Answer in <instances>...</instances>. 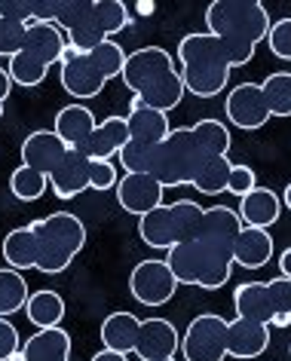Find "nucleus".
Returning a JSON list of instances; mask_svg holds the SVG:
<instances>
[{
  "instance_id": "f257e3e1",
  "label": "nucleus",
  "mask_w": 291,
  "mask_h": 361,
  "mask_svg": "<svg viewBox=\"0 0 291 361\" xmlns=\"http://www.w3.org/2000/svg\"><path fill=\"white\" fill-rule=\"evenodd\" d=\"M230 129L221 120H199L184 129H172L169 138L157 147H132L120 150V166L126 171L157 178L162 187H196L206 196L227 193L233 162L230 153Z\"/></svg>"
},
{
  "instance_id": "f03ea898",
  "label": "nucleus",
  "mask_w": 291,
  "mask_h": 361,
  "mask_svg": "<svg viewBox=\"0 0 291 361\" xmlns=\"http://www.w3.org/2000/svg\"><path fill=\"white\" fill-rule=\"evenodd\" d=\"M242 230V221L236 209L215 205L206 209L203 224L187 242L166 251V267L178 285L203 288V291H218L230 282L233 273V245Z\"/></svg>"
},
{
  "instance_id": "7ed1b4c3",
  "label": "nucleus",
  "mask_w": 291,
  "mask_h": 361,
  "mask_svg": "<svg viewBox=\"0 0 291 361\" xmlns=\"http://www.w3.org/2000/svg\"><path fill=\"white\" fill-rule=\"evenodd\" d=\"M251 43H236L215 34H187L178 43V71L184 80V92L196 98H215L230 83L233 68H242L254 59Z\"/></svg>"
},
{
  "instance_id": "20e7f679",
  "label": "nucleus",
  "mask_w": 291,
  "mask_h": 361,
  "mask_svg": "<svg viewBox=\"0 0 291 361\" xmlns=\"http://www.w3.org/2000/svg\"><path fill=\"white\" fill-rule=\"evenodd\" d=\"M123 83L138 98L141 104L153 111H175L184 98V80H181L178 65L162 47H141L126 56L123 65Z\"/></svg>"
},
{
  "instance_id": "39448f33",
  "label": "nucleus",
  "mask_w": 291,
  "mask_h": 361,
  "mask_svg": "<svg viewBox=\"0 0 291 361\" xmlns=\"http://www.w3.org/2000/svg\"><path fill=\"white\" fill-rule=\"evenodd\" d=\"M56 25L74 52H89L98 43L132 25V13L123 0H59Z\"/></svg>"
},
{
  "instance_id": "423d86ee",
  "label": "nucleus",
  "mask_w": 291,
  "mask_h": 361,
  "mask_svg": "<svg viewBox=\"0 0 291 361\" xmlns=\"http://www.w3.org/2000/svg\"><path fill=\"white\" fill-rule=\"evenodd\" d=\"M59 65H61V71H59L61 89H65L71 98H83L86 102V98H95L102 92L114 77L123 74L126 52L120 43H114V40L98 43V47L89 52H74L68 47L65 59H61Z\"/></svg>"
},
{
  "instance_id": "0eeeda50",
  "label": "nucleus",
  "mask_w": 291,
  "mask_h": 361,
  "mask_svg": "<svg viewBox=\"0 0 291 361\" xmlns=\"http://www.w3.org/2000/svg\"><path fill=\"white\" fill-rule=\"evenodd\" d=\"M37 239V264L34 269L47 276H59L74 264V257L86 245V224L71 212H52L31 224Z\"/></svg>"
},
{
  "instance_id": "6e6552de",
  "label": "nucleus",
  "mask_w": 291,
  "mask_h": 361,
  "mask_svg": "<svg viewBox=\"0 0 291 361\" xmlns=\"http://www.w3.org/2000/svg\"><path fill=\"white\" fill-rule=\"evenodd\" d=\"M206 25L215 37L258 47L270 34V13L258 0H215L206 10Z\"/></svg>"
},
{
  "instance_id": "1a4fd4ad",
  "label": "nucleus",
  "mask_w": 291,
  "mask_h": 361,
  "mask_svg": "<svg viewBox=\"0 0 291 361\" xmlns=\"http://www.w3.org/2000/svg\"><path fill=\"white\" fill-rule=\"evenodd\" d=\"M206 209L196 205L194 200H178V202H162L160 209H153L138 218V236L144 245L150 248H175L181 242H187L203 224Z\"/></svg>"
},
{
  "instance_id": "9d476101",
  "label": "nucleus",
  "mask_w": 291,
  "mask_h": 361,
  "mask_svg": "<svg viewBox=\"0 0 291 361\" xmlns=\"http://www.w3.org/2000/svg\"><path fill=\"white\" fill-rule=\"evenodd\" d=\"M233 310L236 319H249L270 328L276 312H291V282L285 276L273 282H242L233 291Z\"/></svg>"
},
{
  "instance_id": "9b49d317",
  "label": "nucleus",
  "mask_w": 291,
  "mask_h": 361,
  "mask_svg": "<svg viewBox=\"0 0 291 361\" xmlns=\"http://www.w3.org/2000/svg\"><path fill=\"white\" fill-rule=\"evenodd\" d=\"M184 361H224L230 355V322L218 312H203L187 324L181 337Z\"/></svg>"
},
{
  "instance_id": "f8f14e48",
  "label": "nucleus",
  "mask_w": 291,
  "mask_h": 361,
  "mask_svg": "<svg viewBox=\"0 0 291 361\" xmlns=\"http://www.w3.org/2000/svg\"><path fill=\"white\" fill-rule=\"evenodd\" d=\"M129 291L132 297L138 300L141 306H150V310H157V306H166L172 297L178 291V279L172 276V269L166 267V260H141V264H135L132 276H129Z\"/></svg>"
},
{
  "instance_id": "ddd939ff",
  "label": "nucleus",
  "mask_w": 291,
  "mask_h": 361,
  "mask_svg": "<svg viewBox=\"0 0 291 361\" xmlns=\"http://www.w3.org/2000/svg\"><path fill=\"white\" fill-rule=\"evenodd\" d=\"M224 114L236 129H245V132H254V129H261V126H267L273 120L261 83H239L236 86L233 92L227 95Z\"/></svg>"
},
{
  "instance_id": "4468645a",
  "label": "nucleus",
  "mask_w": 291,
  "mask_h": 361,
  "mask_svg": "<svg viewBox=\"0 0 291 361\" xmlns=\"http://www.w3.org/2000/svg\"><path fill=\"white\" fill-rule=\"evenodd\" d=\"M181 349V334L175 331V324L169 319H144L138 324V337H135V355L141 361H160V358H175V352Z\"/></svg>"
},
{
  "instance_id": "2eb2a0df",
  "label": "nucleus",
  "mask_w": 291,
  "mask_h": 361,
  "mask_svg": "<svg viewBox=\"0 0 291 361\" xmlns=\"http://www.w3.org/2000/svg\"><path fill=\"white\" fill-rule=\"evenodd\" d=\"M117 202L123 205V212L129 214H148L153 209H160L162 205V190L166 187L160 184L157 178L150 175H141V171H126V175L117 180Z\"/></svg>"
},
{
  "instance_id": "dca6fc26",
  "label": "nucleus",
  "mask_w": 291,
  "mask_h": 361,
  "mask_svg": "<svg viewBox=\"0 0 291 361\" xmlns=\"http://www.w3.org/2000/svg\"><path fill=\"white\" fill-rule=\"evenodd\" d=\"M19 52L31 56L34 61H40L43 68H52L65 59L68 37L61 34V28L56 22H31L28 28H25V43H22Z\"/></svg>"
},
{
  "instance_id": "f3484780",
  "label": "nucleus",
  "mask_w": 291,
  "mask_h": 361,
  "mask_svg": "<svg viewBox=\"0 0 291 361\" xmlns=\"http://www.w3.org/2000/svg\"><path fill=\"white\" fill-rule=\"evenodd\" d=\"M126 126H129V144L132 147H157V144L166 141L169 132H172L169 116L162 111H153V107L141 104L138 98H132Z\"/></svg>"
},
{
  "instance_id": "a211bd4d",
  "label": "nucleus",
  "mask_w": 291,
  "mask_h": 361,
  "mask_svg": "<svg viewBox=\"0 0 291 361\" xmlns=\"http://www.w3.org/2000/svg\"><path fill=\"white\" fill-rule=\"evenodd\" d=\"M65 141L59 138L52 129H37V132H31L28 138L22 141V166H28V169H37L43 171V175H52L56 171V166L61 159H65Z\"/></svg>"
},
{
  "instance_id": "6ab92c4d",
  "label": "nucleus",
  "mask_w": 291,
  "mask_h": 361,
  "mask_svg": "<svg viewBox=\"0 0 291 361\" xmlns=\"http://www.w3.org/2000/svg\"><path fill=\"white\" fill-rule=\"evenodd\" d=\"M49 190L59 200H74L83 190H89V157L80 150H68L65 159L49 175Z\"/></svg>"
},
{
  "instance_id": "aec40b11",
  "label": "nucleus",
  "mask_w": 291,
  "mask_h": 361,
  "mask_svg": "<svg viewBox=\"0 0 291 361\" xmlns=\"http://www.w3.org/2000/svg\"><path fill=\"white\" fill-rule=\"evenodd\" d=\"M129 144V126L126 116H107V120L95 123V132L89 135V141L83 144V150L89 159H111L120 157V150Z\"/></svg>"
},
{
  "instance_id": "412c9836",
  "label": "nucleus",
  "mask_w": 291,
  "mask_h": 361,
  "mask_svg": "<svg viewBox=\"0 0 291 361\" xmlns=\"http://www.w3.org/2000/svg\"><path fill=\"white\" fill-rule=\"evenodd\" d=\"M236 214H239L242 227H261V230H267V227H273V224L279 221L282 200L270 190V187H254L251 193H245L242 200H239V209H236Z\"/></svg>"
},
{
  "instance_id": "4be33fe9",
  "label": "nucleus",
  "mask_w": 291,
  "mask_h": 361,
  "mask_svg": "<svg viewBox=\"0 0 291 361\" xmlns=\"http://www.w3.org/2000/svg\"><path fill=\"white\" fill-rule=\"evenodd\" d=\"M52 132L65 141L68 150H83V144L89 141V135L95 132V114L86 104H68L56 114V126Z\"/></svg>"
},
{
  "instance_id": "5701e85b",
  "label": "nucleus",
  "mask_w": 291,
  "mask_h": 361,
  "mask_svg": "<svg viewBox=\"0 0 291 361\" xmlns=\"http://www.w3.org/2000/svg\"><path fill=\"white\" fill-rule=\"evenodd\" d=\"M273 257V236L261 227H242L233 245V264L242 269H261Z\"/></svg>"
},
{
  "instance_id": "b1692460",
  "label": "nucleus",
  "mask_w": 291,
  "mask_h": 361,
  "mask_svg": "<svg viewBox=\"0 0 291 361\" xmlns=\"http://www.w3.org/2000/svg\"><path fill=\"white\" fill-rule=\"evenodd\" d=\"M19 352L25 361H71V334L65 328H40Z\"/></svg>"
},
{
  "instance_id": "393cba45",
  "label": "nucleus",
  "mask_w": 291,
  "mask_h": 361,
  "mask_svg": "<svg viewBox=\"0 0 291 361\" xmlns=\"http://www.w3.org/2000/svg\"><path fill=\"white\" fill-rule=\"evenodd\" d=\"M270 346V328L249 319H233L230 322V358H261Z\"/></svg>"
},
{
  "instance_id": "a878e982",
  "label": "nucleus",
  "mask_w": 291,
  "mask_h": 361,
  "mask_svg": "<svg viewBox=\"0 0 291 361\" xmlns=\"http://www.w3.org/2000/svg\"><path fill=\"white\" fill-rule=\"evenodd\" d=\"M138 324L141 319H135L132 312H111L107 319L102 322V343L105 349H114V352H129L135 349V337H138Z\"/></svg>"
},
{
  "instance_id": "bb28decb",
  "label": "nucleus",
  "mask_w": 291,
  "mask_h": 361,
  "mask_svg": "<svg viewBox=\"0 0 291 361\" xmlns=\"http://www.w3.org/2000/svg\"><path fill=\"white\" fill-rule=\"evenodd\" d=\"M4 260L6 267L19 269V273H25V269H34V264H37V239H34V230L31 224L28 227H16L6 233L4 239Z\"/></svg>"
},
{
  "instance_id": "cd10ccee",
  "label": "nucleus",
  "mask_w": 291,
  "mask_h": 361,
  "mask_svg": "<svg viewBox=\"0 0 291 361\" xmlns=\"http://www.w3.org/2000/svg\"><path fill=\"white\" fill-rule=\"evenodd\" d=\"M25 315L34 328H59L65 319V300L56 291H31L28 303H25Z\"/></svg>"
},
{
  "instance_id": "c85d7f7f",
  "label": "nucleus",
  "mask_w": 291,
  "mask_h": 361,
  "mask_svg": "<svg viewBox=\"0 0 291 361\" xmlns=\"http://www.w3.org/2000/svg\"><path fill=\"white\" fill-rule=\"evenodd\" d=\"M31 297V288L25 276L13 267L0 269V319H10L13 312H22Z\"/></svg>"
},
{
  "instance_id": "c756f323",
  "label": "nucleus",
  "mask_w": 291,
  "mask_h": 361,
  "mask_svg": "<svg viewBox=\"0 0 291 361\" xmlns=\"http://www.w3.org/2000/svg\"><path fill=\"white\" fill-rule=\"evenodd\" d=\"M10 190H13L16 200L34 202V200H40V196L49 190V178L43 175V171H37V169L19 166L13 171V178H10Z\"/></svg>"
},
{
  "instance_id": "7c9ffc66",
  "label": "nucleus",
  "mask_w": 291,
  "mask_h": 361,
  "mask_svg": "<svg viewBox=\"0 0 291 361\" xmlns=\"http://www.w3.org/2000/svg\"><path fill=\"white\" fill-rule=\"evenodd\" d=\"M263 98L270 104L273 116H291V74L288 71H276L261 83Z\"/></svg>"
},
{
  "instance_id": "2f4dec72",
  "label": "nucleus",
  "mask_w": 291,
  "mask_h": 361,
  "mask_svg": "<svg viewBox=\"0 0 291 361\" xmlns=\"http://www.w3.org/2000/svg\"><path fill=\"white\" fill-rule=\"evenodd\" d=\"M6 74H10L13 83H19L25 89H34L47 80L49 68H43L40 61H34L31 56H25V52H16V56L10 59V65H6Z\"/></svg>"
},
{
  "instance_id": "473e14b6",
  "label": "nucleus",
  "mask_w": 291,
  "mask_h": 361,
  "mask_svg": "<svg viewBox=\"0 0 291 361\" xmlns=\"http://www.w3.org/2000/svg\"><path fill=\"white\" fill-rule=\"evenodd\" d=\"M267 47H270V52L276 59L291 61V16H288V19H279V22L270 25Z\"/></svg>"
},
{
  "instance_id": "72a5a7b5",
  "label": "nucleus",
  "mask_w": 291,
  "mask_h": 361,
  "mask_svg": "<svg viewBox=\"0 0 291 361\" xmlns=\"http://www.w3.org/2000/svg\"><path fill=\"white\" fill-rule=\"evenodd\" d=\"M117 166L111 159H89V190H114L117 187Z\"/></svg>"
},
{
  "instance_id": "f704fd0d",
  "label": "nucleus",
  "mask_w": 291,
  "mask_h": 361,
  "mask_svg": "<svg viewBox=\"0 0 291 361\" xmlns=\"http://www.w3.org/2000/svg\"><path fill=\"white\" fill-rule=\"evenodd\" d=\"M0 19L19 25L37 22V0H0Z\"/></svg>"
},
{
  "instance_id": "c9c22d12",
  "label": "nucleus",
  "mask_w": 291,
  "mask_h": 361,
  "mask_svg": "<svg viewBox=\"0 0 291 361\" xmlns=\"http://www.w3.org/2000/svg\"><path fill=\"white\" fill-rule=\"evenodd\" d=\"M25 28H28V25L0 19V59H4V56L13 59L16 52L22 49V43H25Z\"/></svg>"
},
{
  "instance_id": "e433bc0d",
  "label": "nucleus",
  "mask_w": 291,
  "mask_h": 361,
  "mask_svg": "<svg viewBox=\"0 0 291 361\" xmlns=\"http://www.w3.org/2000/svg\"><path fill=\"white\" fill-rule=\"evenodd\" d=\"M254 187H258V178H254V169L249 166H233L230 169V178H227V193H233V196H242L245 193H251Z\"/></svg>"
},
{
  "instance_id": "4c0bfd02",
  "label": "nucleus",
  "mask_w": 291,
  "mask_h": 361,
  "mask_svg": "<svg viewBox=\"0 0 291 361\" xmlns=\"http://www.w3.org/2000/svg\"><path fill=\"white\" fill-rule=\"evenodd\" d=\"M22 349L19 340V328L10 319H0V361H10V355Z\"/></svg>"
},
{
  "instance_id": "58836bf2",
  "label": "nucleus",
  "mask_w": 291,
  "mask_h": 361,
  "mask_svg": "<svg viewBox=\"0 0 291 361\" xmlns=\"http://www.w3.org/2000/svg\"><path fill=\"white\" fill-rule=\"evenodd\" d=\"M93 361H129V355L126 352H114V349H102L93 355Z\"/></svg>"
},
{
  "instance_id": "ea45409f",
  "label": "nucleus",
  "mask_w": 291,
  "mask_h": 361,
  "mask_svg": "<svg viewBox=\"0 0 291 361\" xmlns=\"http://www.w3.org/2000/svg\"><path fill=\"white\" fill-rule=\"evenodd\" d=\"M10 92H13V80L6 74V68H0V104L10 98Z\"/></svg>"
},
{
  "instance_id": "a19ab883",
  "label": "nucleus",
  "mask_w": 291,
  "mask_h": 361,
  "mask_svg": "<svg viewBox=\"0 0 291 361\" xmlns=\"http://www.w3.org/2000/svg\"><path fill=\"white\" fill-rule=\"evenodd\" d=\"M279 269H282V276H285L288 282H291V248H285V251L279 255Z\"/></svg>"
},
{
  "instance_id": "79ce46f5",
  "label": "nucleus",
  "mask_w": 291,
  "mask_h": 361,
  "mask_svg": "<svg viewBox=\"0 0 291 361\" xmlns=\"http://www.w3.org/2000/svg\"><path fill=\"white\" fill-rule=\"evenodd\" d=\"M270 324H273V328H288V324H291V312H276Z\"/></svg>"
},
{
  "instance_id": "37998d69",
  "label": "nucleus",
  "mask_w": 291,
  "mask_h": 361,
  "mask_svg": "<svg viewBox=\"0 0 291 361\" xmlns=\"http://www.w3.org/2000/svg\"><path fill=\"white\" fill-rule=\"evenodd\" d=\"M282 205H285V209H291V184L285 187V193H282Z\"/></svg>"
},
{
  "instance_id": "c03bdc74",
  "label": "nucleus",
  "mask_w": 291,
  "mask_h": 361,
  "mask_svg": "<svg viewBox=\"0 0 291 361\" xmlns=\"http://www.w3.org/2000/svg\"><path fill=\"white\" fill-rule=\"evenodd\" d=\"M10 361H25V358H22V352H16V355H10Z\"/></svg>"
},
{
  "instance_id": "a18cd8bd",
  "label": "nucleus",
  "mask_w": 291,
  "mask_h": 361,
  "mask_svg": "<svg viewBox=\"0 0 291 361\" xmlns=\"http://www.w3.org/2000/svg\"><path fill=\"white\" fill-rule=\"evenodd\" d=\"M160 361H175V358H160Z\"/></svg>"
},
{
  "instance_id": "49530a36",
  "label": "nucleus",
  "mask_w": 291,
  "mask_h": 361,
  "mask_svg": "<svg viewBox=\"0 0 291 361\" xmlns=\"http://www.w3.org/2000/svg\"><path fill=\"white\" fill-rule=\"evenodd\" d=\"M0 116H4V104H0Z\"/></svg>"
},
{
  "instance_id": "de8ad7c7",
  "label": "nucleus",
  "mask_w": 291,
  "mask_h": 361,
  "mask_svg": "<svg viewBox=\"0 0 291 361\" xmlns=\"http://www.w3.org/2000/svg\"><path fill=\"white\" fill-rule=\"evenodd\" d=\"M288 355H291V346H288Z\"/></svg>"
}]
</instances>
